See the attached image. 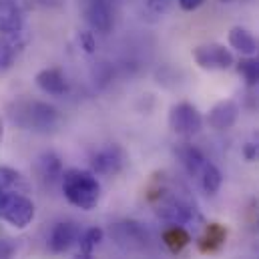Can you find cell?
<instances>
[{"mask_svg":"<svg viewBox=\"0 0 259 259\" xmlns=\"http://www.w3.org/2000/svg\"><path fill=\"white\" fill-rule=\"evenodd\" d=\"M147 199L153 205L155 213L167 221L169 225H187L195 221L197 207L189 195V189L179 181L167 177L165 173L153 177L151 185L147 187Z\"/></svg>","mask_w":259,"mask_h":259,"instance_id":"1","label":"cell"},{"mask_svg":"<svg viewBox=\"0 0 259 259\" xmlns=\"http://www.w3.org/2000/svg\"><path fill=\"white\" fill-rule=\"evenodd\" d=\"M63 193L70 205L82 211H91L101 201V183L93 171L68 169L61 177Z\"/></svg>","mask_w":259,"mask_h":259,"instance_id":"2","label":"cell"},{"mask_svg":"<svg viewBox=\"0 0 259 259\" xmlns=\"http://www.w3.org/2000/svg\"><path fill=\"white\" fill-rule=\"evenodd\" d=\"M8 111L14 125L36 133H51L61 121L59 111L45 101H16Z\"/></svg>","mask_w":259,"mask_h":259,"instance_id":"3","label":"cell"},{"mask_svg":"<svg viewBox=\"0 0 259 259\" xmlns=\"http://www.w3.org/2000/svg\"><path fill=\"white\" fill-rule=\"evenodd\" d=\"M0 219L16 229H26L34 219V203L22 191L0 189Z\"/></svg>","mask_w":259,"mask_h":259,"instance_id":"4","label":"cell"},{"mask_svg":"<svg viewBox=\"0 0 259 259\" xmlns=\"http://www.w3.org/2000/svg\"><path fill=\"white\" fill-rule=\"evenodd\" d=\"M127 165V153L119 145H105L91 155V169L95 175L113 177L119 175Z\"/></svg>","mask_w":259,"mask_h":259,"instance_id":"5","label":"cell"},{"mask_svg":"<svg viewBox=\"0 0 259 259\" xmlns=\"http://www.w3.org/2000/svg\"><path fill=\"white\" fill-rule=\"evenodd\" d=\"M169 127L183 139H189L203 129V117L191 103H177L169 111Z\"/></svg>","mask_w":259,"mask_h":259,"instance_id":"6","label":"cell"},{"mask_svg":"<svg viewBox=\"0 0 259 259\" xmlns=\"http://www.w3.org/2000/svg\"><path fill=\"white\" fill-rule=\"evenodd\" d=\"M193 59L195 63L205 70H227L235 63L231 51L217 42L199 45L197 49H193Z\"/></svg>","mask_w":259,"mask_h":259,"instance_id":"7","label":"cell"},{"mask_svg":"<svg viewBox=\"0 0 259 259\" xmlns=\"http://www.w3.org/2000/svg\"><path fill=\"white\" fill-rule=\"evenodd\" d=\"M26 45H28V34L24 30L8 32V34L0 32V72L16 65V61L24 53Z\"/></svg>","mask_w":259,"mask_h":259,"instance_id":"8","label":"cell"},{"mask_svg":"<svg viewBox=\"0 0 259 259\" xmlns=\"http://www.w3.org/2000/svg\"><path fill=\"white\" fill-rule=\"evenodd\" d=\"M239 119V105L231 99L219 101L217 105L211 107L209 115H207V123L209 127L215 131H227L231 129Z\"/></svg>","mask_w":259,"mask_h":259,"instance_id":"9","label":"cell"},{"mask_svg":"<svg viewBox=\"0 0 259 259\" xmlns=\"http://www.w3.org/2000/svg\"><path fill=\"white\" fill-rule=\"evenodd\" d=\"M80 229L72 221H61L53 227L51 237H49V247L53 253H65L74 243H78Z\"/></svg>","mask_w":259,"mask_h":259,"instance_id":"10","label":"cell"},{"mask_svg":"<svg viewBox=\"0 0 259 259\" xmlns=\"http://www.w3.org/2000/svg\"><path fill=\"white\" fill-rule=\"evenodd\" d=\"M87 20L93 30L107 34L113 26V10L109 0H87Z\"/></svg>","mask_w":259,"mask_h":259,"instance_id":"11","label":"cell"},{"mask_svg":"<svg viewBox=\"0 0 259 259\" xmlns=\"http://www.w3.org/2000/svg\"><path fill=\"white\" fill-rule=\"evenodd\" d=\"M34 80H36V87L51 97H63L68 93V80H66L65 72L57 66L42 68Z\"/></svg>","mask_w":259,"mask_h":259,"instance_id":"12","label":"cell"},{"mask_svg":"<svg viewBox=\"0 0 259 259\" xmlns=\"http://www.w3.org/2000/svg\"><path fill=\"white\" fill-rule=\"evenodd\" d=\"M24 30V14L18 0H0V32Z\"/></svg>","mask_w":259,"mask_h":259,"instance_id":"13","label":"cell"},{"mask_svg":"<svg viewBox=\"0 0 259 259\" xmlns=\"http://www.w3.org/2000/svg\"><path fill=\"white\" fill-rule=\"evenodd\" d=\"M227 241V229L225 225L221 223H207L199 241H197V247L201 253H217Z\"/></svg>","mask_w":259,"mask_h":259,"instance_id":"14","label":"cell"},{"mask_svg":"<svg viewBox=\"0 0 259 259\" xmlns=\"http://www.w3.org/2000/svg\"><path fill=\"white\" fill-rule=\"evenodd\" d=\"M177 157L181 159V165L185 167V171L191 175V177H199L201 175V171L205 169V165L209 163V159L197 149L193 145H189V143H185V145H181L179 149H177Z\"/></svg>","mask_w":259,"mask_h":259,"instance_id":"15","label":"cell"},{"mask_svg":"<svg viewBox=\"0 0 259 259\" xmlns=\"http://www.w3.org/2000/svg\"><path fill=\"white\" fill-rule=\"evenodd\" d=\"M161 239H163V245L171 251V253H181L189 243H191V235H189V231L183 227V225H169L165 231H163V235H161Z\"/></svg>","mask_w":259,"mask_h":259,"instance_id":"16","label":"cell"},{"mask_svg":"<svg viewBox=\"0 0 259 259\" xmlns=\"http://www.w3.org/2000/svg\"><path fill=\"white\" fill-rule=\"evenodd\" d=\"M229 45H231V49H235L237 53H241L245 57H251V55L257 53L255 36L243 26H235V28L229 30Z\"/></svg>","mask_w":259,"mask_h":259,"instance_id":"17","label":"cell"},{"mask_svg":"<svg viewBox=\"0 0 259 259\" xmlns=\"http://www.w3.org/2000/svg\"><path fill=\"white\" fill-rule=\"evenodd\" d=\"M38 175L45 179V181H49V183H53V181H57V179H61L63 177V163H61V159L55 155V153H42L40 157H38Z\"/></svg>","mask_w":259,"mask_h":259,"instance_id":"18","label":"cell"},{"mask_svg":"<svg viewBox=\"0 0 259 259\" xmlns=\"http://www.w3.org/2000/svg\"><path fill=\"white\" fill-rule=\"evenodd\" d=\"M105 231L101 227H91L84 233H80L78 237V253L74 259H93V253L97 249V245L103 241Z\"/></svg>","mask_w":259,"mask_h":259,"instance_id":"19","label":"cell"},{"mask_svg":"<svg viewBox=\"0 0 259 259\" xmlns=\"http://www.w3.org/2000/svg\"><path fill=\"white\" fill-rule=\"evenodd\" d=\"M197 179H199V183H201V189L207 195H215L221 189V183H223L221 171H219L217 165H213L211 161L205 165V169L201 171V175H199Z\"/></svg>","mask_w":259,"mask_h":259,"instance_id":"20","label":"cell"},{"mask_svg":"<svg viewBox=\"0 0 259 259\" xmlns=\"http://www.w3.org/2000/svg\"><path fill=\"white\" fill-rule=\"evenodd\" d=\"M0 189H12V191H22L28 193V183L24 181L22 173L10 167H0Z\"/></svg>","mask_w":259,"mask_h":259,"instance_id":"21","label":"cell"},{"mask_svg":"<svg viewBox=\"0 0 259 259\" xmlns=\"http://www.w3.org/2000/svg\"><path fill=\"white\" fill-rule=\"evenodd\" d=\"M237 72L243 76V80H245L249 87L259 84V59H251V57H247V59L239 61V65H237Z\"/></svg>","mask_w":259,"mask_h":259,"instance_id":"22","label":"cell"},{"mask_svg":"<svg viewBox=\"0 0 259 259\" xmlns=\"http://www.w3.org/2000/svg\"><path fill=\"white\" fill-rule=\"evenodd\" d=\"M243 157L247 161H259V137L257 141H249L245 147H243Z\"/></svg>","mask_w":259,"mask_h":259,"instance_id":"23","label":"cell"},{"mask_svg":"<svg viewBox=\"0 0 259 259\" xmlns=\"http://www.w3.org/2000/svg\"><path fill=\"white\" fill-rule=\"evenodd\" d=\"M16 251V245L12 243V239H2L0 241V259H12Z\"/></svg>","mask_w":259,"mask_h":259,"instance_id":"24","label":"cell"},{"mask_svg":"<svg viewBox=\"0 0 259 259\" xmlns=\"http://www.w3.org/2000/svg\"><path fill=\"white\" fill-rule=\"evenodd\" d=\"M80 45L87 53H95V38H93V32H82L80 34Z\"/></svg>","mask_w":259,"mask_h":259,"instance_id":"25","label":"cell"},{"mask_svg":"<svg viewBox=\"0 0 259 259\" xmlns=\"http://www.w3.org/2000/svg\"><path fill=\"white\" fill-rule=\"evenodd\" d=\"M203 2H205V0H179V6H181L183 10H187V12H193V10H197Z\"/></svg>","mask_w":259,"mask_h":259,"instance_id":"26","label":"cell"},{"mask_svg":"<svg viewBox=\"0 0 259 259\" xmlns=\"http://www.w3.org/2000/svg\"><path fill=\"white\" fill-rule=\"evenodd\" d=\"M147 6L153 12H163L167 8V0H147Z\"/></svg>","mask_w":259,"mask_h":259,"instance_id":"27","label":"cell"},{"mask_svg":"<svg viewBox=\"0 0 259 259\" xmlns=\"http://www.w3.org/2000/svg\"><path fill=\"white\" fill-rule=\"evenodd\" d=\"M2 137H4V125H2V119H0V141H2Z\"/></svg>","mask_w":259,"mask_h":259,"instance_id":"28","label":"cell"},{"mask_svg":"<svg viewBox=\"0 0 259 259\" xmlns=\"http://www.w3.org/2000/svg\"><path fill=\"white\" fill-rule=\"evenodd\" d=\"M221 2H233V0H221Z\"/></svg>","mask_w":259,"mask_h":259,"instance_id":"29","label":"cell"}]
</instances>
